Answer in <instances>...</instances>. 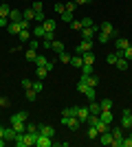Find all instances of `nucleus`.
<instances>
[{
  "label": "nucleus",
  "instance_id": "1",
  "mask_svg": "<svg viewBox=\"0 0 132 147\" xmlns=\"http://www.w3.org/2000/svg\"><path fill=\"white\" fill-rule=\"evenodd\" d=\"M77 92H82L88 101H95V99H97V90H95V88H90L88 84H84L82 79H79V84H77Z\"/></svg>",
  "mask_w": 132,
  "mask_h": 147
},
{
  "label": "nucleus",
  "instance_id": "2",
  "mask_svg": "<svg viewBox=\"0 0 132 147\" xmlns=\"http://www.w3.org/2000/svg\"><path fill=\"white\" fill-rule=\"evenodd\" d=\"M99 31H101V33H106L108 37H114V40L119 37V31H117V29H114V26H112V22H101Z\"/></svg>",
  "mask_w": 132,
  "mask_h": 147
},
{
  "label": "nucleus",
  "instance_id": "3",
  "mask_svg": "<svg viewBox=\"0 0 132 147\" xmlns=\"http://www.w3.org/2000/svg\"><path fill=\"white\" fill-rule=\"evenodd\" d=\"M97 33H99V26H97V24L84 26V29H82V37H84V40H95V37H97Z\"/></svg>",
  "mask_w": 132,
  "mask_h": 147
},
{
  "label": "nucleus",
  "instance_id": "4",
  "mask_svg": "<svg viewBox=\"0 0 132 147\" xmlns=\"http://www.w3.org/2000/svg\"><path fill=\"white\" fill-rule=\"evenodd\" d=\"M75 117L79 119V123H86L88 117H90V110H88V105H77L75 108Z\"/></svg>",
  "mask_w": 132,
  "mask_h": 147
},
{
  "label": "nucleus",
  "instance_id": "5",
  "mask_svg": "<svg viewBox=\"0 0 132 147\" xmlns=\"http://www.w3.org/2000/svg\"><path fill=\"white\" fill-rule=\"evenodd\" d=\"M93 46H95V40H82V44H77L75 53H77V55H82V53H88V51H93Z\"/></svg>",
  "mask_w": 132,
  "mask_h": 147
},
{
  "label": "nucleus",
  "instance_id": "6",
  "mask_svg": "<svg viewBox=\"0 0 132 147\" xmlns=\"http://www.w3.org/2000/svg\"><path fill=\"white\" fill-rule=\"evenodd\" d=\"M11 125L13 123H24V121H29V112L26 110H20V112H16V114H11Z\"/></svg>",
  "mask_w": 132,
  "mask_h": 147
},
{
  "label": "nucleus",
  "instance_id": "7",
  "mask_svg": "<svg viewBox=\"0 0 132 147\" xmlns=\"http://www.w3.org/2000/svg\"><path fill=\"white\" fill-rule=\"evenodd\" d=\"M62 123H64V125H66L68 129H77L79 125H82L77 117H62Z\"/></svg>",
  "mask_w": 132,
  "mask_h": 147
},
{
  "label": "nucleus",
  "instance_id": "8",
  "mask_svg": "<svg viewBox=\"0 0 132 147\" xmlns=\"http://www.w3.org/2000/svg\"><path fill=\"white\" fill-rule=\"evenodd\" d=\"M82 81H84V84H88V86H90V88H97V86H99V77H97V75H82Z\"/></svg>",
  "mask_w": 132,
  "mask_h": 147
},
{
  "label": "nucleus",
  "instance_id": "9",
  "mask_svg": "<svg viewBox=\"0 0 132 147\" xmlns=\"http://www.w3.org/2000/svg\"><path fill=\"white\" fill-rule=\"evenodd\" d=\"M35 145H38V147H51V145H53V141H51V136L40 134V132H38V141H35Z\"/></svg>",
  "mask_w": 132,
  "mask_h": 147
},
{
  "label": "nucleus",
  "instance_id": "10",
  "mask_svg": "<svg viewBox=\"0 0 132 147\" xmlns=\"http://www.w3.org/2000/svg\"><path fill=\"white\" fill-rule=\"evenodd\" d=\"M38 132H40V134L51 136V138L55 136V127H53V125H44V123H40V125H38Z\"/></svg>",
  "mask_w": 132,
  "mask_h": 147
},
{
  "label": "nucleus",
  "instance_id": "11",
  "mask_svg": "<svg viewBox=\"0 0 132 147\" xmlns=\"http://www.w3.org/2000/svg\"><path fill=\"white\" fill-rule=\"evenodd\" d=\"M42 26H44V31H46V33H55V29H57V22L53 18H46L42 22Z\"/></svg>",
  "mask_w": 132,
  "mask_h": 147
},
{
  "label": "nucleus",
  "instance_id": "12",
  "mask_svg": "<svg viewBox=\"0 0 132 147\" xmlns=\"http://www.w3.org/2000/svg\"><path fill=\"white\" fill-rule=\"evenodd\" d=\"M130 108H126L123 110V114H121V127H132V121H130Z\"/></svg>",
  "mask_w": 132,
  "mask_h": 147
},
{
  "label": "nucleus",
  "instance_id": "13",
  "mask_svg": "<svg viewBox=\"0 0 132 147\" xmlns=\"http://www.w3.org/2000/svg\"><path fill=\"white\" fill-rule=\"evenodd\" d=\"M99 119H101V121H104V123H108V125H110V123L114 121V117H112V110H101Z\"/></svg>",
  "mask_w": 132,
  "mask_h": 147
},
{
  "label": "nucleus",
  "instance_id": "14",
  "mask_svg": "<svg viewBox=\"0 0 132 147\" xmlns=\"http://www.w3.org/2000/svg\"><path fill=\"white\" fill-rule=\"evenodd\" d=\"M7 31H9L11 35H18L20 31H22V26H20V22H9V24H7Z\"/></svg>",
  "mask_w": 132,
  "mask_h": 147
},
{
  "label": "nucleus",
  "instance_id": "15",
  "mask_svg": "<svg viewBox=\"0 0 132 147\" xmlns=\"http://www.w3.org/2000/svg\"><path fill=\"white\" fill-rule=\"evenodd\" d=\"M117 51H126L128 46H130V40H126V37H117Z\"/></svg>",
  "mask_w": 132,
  "mask_h": 147
},
{
  "label": "nucleus",
  "instance_id": "16",
  "mask_svg": "<svg viewBox=\"0 0 132 147\" xmlns=\"http://www.w3.org/2000/svg\"><path fill=\"white\" fill-rule=\"evenodd\" d=\"M18 37H20V42H31V31H29V29H22V31H20V33H18Z\"/></svg>",
  "mask_w": 132,
  "mask_h": 147
},
{
  "label": "nucleus",
  "instance_id": "17",
  "mask_svg": "<svg viewBox=\"0 0 132 147\" xmlns=\"http://www.w3.org/2000/svg\"><path fill=\"white\" fill-rule=\"evenodd\" d=\"M101 138V145H112V132H104V134H99Z\"/></svg>",
  "mask_w": 132,
  "mask_h": 147
},
{
  "label": "nucleus",
  "instance_id": "18",
  "mask_svg": "<svg viewBox=\"0 0 132 147\" xmlns=\"http://www.w3.org/2000/svg\"><path fill=\"white\" fill-rule=\"evenodd\" d=\"M55 40V33H46V35L42 37V46L44 49H51V42Z\"/></svg>",
  "mask_w": 132,
  "mask_h": 147
},
{
  "label": "nucleus",
  "instance_id": "19",
  "mask_svg": "<svg viewBox=\"0 0 132 147\" xmlns=\"http://www.w3.org/2000/svg\"><path fill=\"white\" fill-rule=\"evenodd\" d=\"M114 66L119 68V70H128V66H130V61L126 59V57H117V64Z\"/></svg>",
  "mask_w": 132,
  "mask_h": 147
},
{
  "label": "nucleus",
  "instance_id": "20",
  "mask_svg": "<svg viewBox=\"0 0 132 147\" xmlns=\"http://www.w3.org/2000/svg\"><path fill=\"white\" fill-rule=\"evenodd\" d=\"M88 110H90V114H97V117H99V114H101V103H97V101H90Z\"/></svg>",
  "mask_w": 132,
  "mask_h": 147
},
{
  "label": "nucleus",
  "instance_id": "21",
  "mask_svg": "<svg viewBox=\"0 0 132 147\" xmlns=\"http://www.w3.org/2000/svg\"><path fill=\"white\" fill-rule=\"evenodd\" d=\"M20 20H22V11L11 9V13H9V22H20Z\"/></svg>",
  "mask_w": 132,
  "mask_h": 147
},
{
  "label": "nucleus",
  "instance_id": "22",
  "mask_svg": "<svg viewBox=\"0 0 132 147\" xmlns=\"http://www.w3.org/2000/svg\"><path fill=\"white\" fill-rule=\"evenodd\" d=\"M49 51H55V53H62L64 51V44L60 42V40H53V42H51V49Z\"/></svg>",
  "mask_w": 132,
  "mask_h": 147
},
{
  "label": "nucleus",
  "instance_id": "23",
  "mask_svg": "<svg viewBox=\"0 0 132 147\" xmlns=\"http://www.w3.org/2000/svg\"><path fill=\"white\" fill-rule=\"evenodd\" d=\"M16 134H18V132H16L13 127H5V141H7V143L13 141V138H16Z\"/></svg>",
  "mask_w": 132,
  "mask_h": 147
},
{
  "label": "nucleus",
  "instance_id": "24",
  "mask_svg": "<svg viewBox=\"0 0 132 147\" xmlns=\"http://www.w3.org/2000/svg\"><path fill=\"white\" fill-rule=\"evenodd\" d=\"M110 132H112V138H114V141H123V129H121V127H112Z\"/></svg>",
  "mask_w": 132,
  "mask_h": 147
},
{
  "label": "nucleus",
  "instance_id": "25",
  "mask_svg": "<svg viewBox=\"0 0 132 147\" xmlns=\"http://www.w3.org/2000/svg\"><path fill=\"white\" fill-rule=\"evenodd\" d=\"M70 66H75V68H82V66H84V59H82V55H75V57H70Z\"/></svg>",
  "mask_w": 132,
  "mask_h": 147
},
{
  "label": "nucleus",
  "instance_id": "26",
  "mask_svg": "<svg viewBox=\"0 0 132 147\" xmlns=\"http://www.w3.org/2000/svg\"><path fill=\"white\" fill-rule=\"evenodd\" d=\"M44 35H46V31H44V26H42V24L33 29V37H38V40H42Z\"/></svg>",
  "mask_w": 132,
  "mask_h": 147
},
{
  "label": "nucleus",
  "instance_id": "27",
  "mask_svg": "<svg viewBox=\"0 0 132 147\" xmlns=\"http://www.w3.org/2000/svg\"><path fill=\"white\" fill-rule=\"evenodd\" d=\"M82 59H84V64H90V66L95 64V55L90 51H88V53H82Z\"/></svg>",
  "mask_w": 132,
  "mask_h": 147
},
{
  "label": "nucleus",
  "instance_id": "28",
  "mask_svg": "<svg viewBox=\"0 0 132 147\" xmlns=\"http://www.w3.org/2000/svg\"><path fill=\"white\" fill-rule=\"evenodd\" d=\"M51 70L46 66H38V70H35V75H38V79H44V77H46V75H49Z\"/></svg>",
  "mask_w": 132,
  "mask_h": 147
},
{
  "label": "nucleus",
  "instance_id": "29",
  "mask_svg": "<svg viewBox=\"0 0 132 147\" xmlns=\"http://www.w3.org/2000/svg\"><path fill=\"white\" fill-rule=\"evenodd\" d=\"M9 13H11V7L7 5V2H2V5H0V16H2V18H9Z\"/></svg>",
  "mask_w": 132,
  "mask_h": 147
},
{
  "label": "nucleus",
  "instance_id": "30",
  "mask_svg": "<svg viewBox=\"0 0 132 147\" xmlns=\"http://www.w3.org/2000/svg\"><path fill=\"white\" fill-rule=\"evenodd\" d=\"M70 57H73V55H68V53H64V51H62V53H57V59L62 61V64H70Z\"/></svg>",
  "mask_w": 132,
  "mask_h": 147
},
{
  "label": "nucleus",
  "instance_id": "31",
  "mask_svg": "<svg viewBox=\"0 0 132 147\" xmlns=\"http://www.w3.org/2000/svg\"><path fill=\"white\" fill-rule=\"evenodd\" d=\"M95 127H97V132H99V134H104V132H108V123H104V121H101V119H99Z\"/></svg>",
  "mask_w": 132,
  "mask_h": 147
},
{
  "label": "nucleus",
  "instance_id": "32",
  "mask_svg": "<svg viewBox=\"0 0 132 147\" xmlns=\"http://www.w3.org/2000/svg\"><path fill=\"white\" fill-rule=\"evenodd\" d=\"M22 18L31 22V20H35V11H33V9H26V11H22Z\"/></svg>",
  "mask_w": 132,
  "mask_h": 147
},
{
  "label": "nucleus",
  "instance_id": "33",
  "mask_svg": "<svg viewBox=\"0 0 132 147\" xmlns=\"http://www.w3.org/2000/svg\"><path fill=\"white\" fill-rule=\"evenodd\" d=\"M75 108H77V105H70V108H64V110H62V117H75Z\"/></svg>",
  "mask_w": 132,
  "mask_h": 147
},
{
  "label": "nucleus",
  "instance_id": "34",
  "mask_svg": "<svg viewBox=\"0 0 132 147\" xmlns=\"http://www.w3.org/2000/svg\"><path fill=\"white\" fill-rule=\"evenodd\" d=\"M75 9H77V5H75V0H68L66 5H64V11H70V13H75Z\"/></svg>",
  "mask_w": 132,
  "mask_h": 147
},
{
  "label": "nucleus",
  "instance_id": "35",
  "mask_svg": "<svg viewBox=\"0 0 132 147\" xmlns=\"http://www.w3.org/2000/svg\"><path fill=\"white\" fill-rule=\"evenodd\" d=\"M88 138H99V132L95 125H88Z\"/></svg>",
  "mask_w": 132,
  "mask_h": 147
},
{
  "label": "nucleus",
  "instance_id": "36",
  "mask_svg": "<svg viewBox=\"0 0 132 147\" xmlns=\"http://www.w3.org/2000/svg\"><path fill=\"white\" fill-rule=\"evenodd\" d=\"M24 57H26V61H35V57H38V53H35V51H31V49H26Z\"/></svg>",
  "mask_w": 132,
  "mask_h": 147
},
{
  "label": "nucleus",
  "instance_id": "37",
  "mask_svg": "<svg viewBox=\"0 0 132 147\" xmlns=\"http://www.w3.org/2000/svg\"><path fill=\"white\" fill-rule=\"evenodd\" d=\"M62 20H64V22H68V24H70V22L75 20V16H73V13H70V11H64V13H62Z\"/></svg>",
  "mask_w": 132,
  "mask_h": 147
},
{
  "label": "nucleus",
  "instance_id": "38",
  "mask_svg": "<svg viewBox=\"0 0 132 147\" xmlns=\"http://www.w3.org/2000/svg\"><path fill=\"white\" fill-rule=\"evenodd\" d=\"M101 110H112V101L110 99H101Z\"/></svg>",
  "mask_w": 132,
  "mask_h": 147
},
{
  "label": "nucleus",
  "instance_id": "39",
  "mask_svg": "<svg viewBox=\"0 0 132 147\" xmlns=\"http://www.w3.org/2000/svg\"><path fill=\"white\" fill-rule=\"evenodd\" d=\"M46 64H49V59H46L44 55H38V57H35V66H46Z\"/></svg>",
  "mask_w": 132,
  "mask_h": 147
},
{
  "label": "nucleus",
  "instance_id": "40",
  "mask_svg": "<svg viewBox=\"0 0 132 147\" xmlns=\"http://www.w3.org/2000/svg\"><path fill=\"white\" fill-rule=\"evenodd\" d=\"M93 73H95V68L90 66V64H84L82 66V75H93Z\"/></svg>",
  "mask_w": 132,
  "mask_h": 147
},
{
  "label": "nucleus",
  "instance_id": "41",
  "mask_svg": "<svg viewBox=\"0 0 132 147\" xmlns=\"http://www.w3.org/2000/svg\"><path fill=\"white\" fill-rule=\"evenodd\" d=\"M35 97H38V92L33 90V88H26V99H29V101H35Z\"/></svg>",
  "mask_w": 132,
  "mask_h": 147
},
{
  "label": "nucleus",
  "instance_id": "42",
  "mask_svg": "<svg viewBox=\"0 0 132 147\" xmlns=\"http://www.w3.org/2000/svg\"><path fill=\"white\" fill-rule=\"evenodd\" d=\"M70 29H73V31H82V20H73V22H70Z\"/></svg>",
  "mask_w": 132,
  "mask_h": 147
},
{
  "label": "nucleus",
  "instance_id": "43",
  "mask_svg": "<svg viewBox=\"0 0 132 147\" xmlns=\"http://www.w3.org/2000/svg\"><path fill=\"white\" fill-rule=\"evenodd\" d=\"M13 129L16 132H26V121L24 123H13Z\"/></svg>",
  "mask_w": 132,
  "mask_h": 147
},
{
  "label": "nucleus",
  "instance_id": "44",
  "mask_svg": "<svg viewBox=\"0 0 132 147\" xmlns=\"http://www.w3.org/2000/svg\"><path fill=\"white\" fill-rule=\"evenodd\" d=\"M108 40H110V37H108L106 33H101V31H99V33H97V42H99V44H106Z\"/></svg>",
  "mask_w": 132,
  "mask_h": 147
},
{
  "label": "nucleus",
  "instance_id": "45",
  "mask_svg": "<svg viewBox=\"0 0 132 147\" xmlns=\"http://www.w3.org/2000/svg\"><path fill=\"white\" fill-rule=\"evenodd\" d=\"M33 90H35V92H42V90H44V84H42V79H38L35 84H33Z\"/></svg>",
  "mask_w": 132,
  "mask_h": 147
},
{
  "label": "nucleus",
  "instance_id": "46",
  "mask_svg": "<svg viewBox=\"0 0 132 147\" xmlns=\"http://www.w3.org/2000/svg\"><path fill=\"white\" fill-rule=\"evenodd\" d=\"M117 57H119L117 53H110V55L106 57V61H108V64H117Z\"/></svg>",
  "mask_w": 132,
  "mask_h": 147
},
{
  "label": "nucleus",
  "instance_id": "47",
  "mask_svg": "<svg viewBox=\"0 0 132 147\" xmlns=\"http://www.w3.org/2000/svg\"><path fill=\"white\" fill-rule=\"evenodd\" d=\"M26 132L35 134V132H38V125H35V123H26Z\"/></svg>",
  "mask_w": 132,
  "mask_h": 147
},
{
  "label": "nucleus",
  "instance_id": "48",
  "mask_svg": "<svg viewBox=\"0 0 132 147\" xmlns=\"http://www.w3.org/2000/svg\"><path fill=\"white\" fill-rule=\"evenodd\" d=\"M95 22H93V18H82V29L84 26H93Z\"/></svg>",
  "mask_w": 132,
  "mask_h": 147
},
{
  "label": "nucleus",
  "instance_id": "49",
  "mask_svg": "<svg viewBox=\"0 0 132 147\" xmlns=\"http://www.w3.org/2000/svg\"><path fill=\"white\" fill-rule=\"evenodd\" d=\"M31 9H33L35 13H38V11H42V2H40V0H35V2L31 5Z\"/></svg>",
  "mask_w": 132,
  "mask_h": 147
},
{
  "label": "nucleus",
  "instance_id": "50",
  "mask_svg": "<svg viewBox=\"0 0 132 147\" xmlns=\"http://www.w3.org/2000/svg\"><path fill=\"white\" fill-rule=\"evenodd\" d=\"M38 46H40V40H38V37H33V40H31V44H29V49H31V51H35Z\"/></svg>",
  "mask_w": 132,
  "mask_h": 147
},
{
  "label": "nucleus",
  "instance_id": "51",
  "mask_svg": "<svg viewBox=\"0 0 132 147\" xmlns=\"http://www.w3.org/2000/svg\"><path fill=\"white\" fill-rule=\"evenodd\" d=\"M53 9H55V13H57V16H62V13H64V5H62V2H57V5L53 7Z\"/></svg>",
  "mask_w": 132,
  "mask_h": 147
},
{
  "label": "nucleus",
  "instance_id": "52",
  "mask_svg": "<svg viewBox=\"0 0 132 147\" xmlns=\"http://www.w3.org/2000/svg\"><path fill=\"white\" fill-rule=\"evenodd\" d=\"M35 20H38L40 24H42L44 20H46V16H44V11H38V13H35Z\"/></svg>",
  "mask_w": 132,
  "mask_h": 147
},
{
  "label": "nucleus",
  "instance_id": "53",
  "mask_svg": "<svg viewBox=\"0 0 132 147\" xmlns=\"http://www.w3.org/2000/svg\"><path fill=\"white\" fill-rule=\"evenodd\" d=\"M123 57H126V59H128V61H130V59H132V46H128V49H126V51H123Z\"/></svg>",
  "mask_w": 132,
  "mask_h": 147
},
{
  "label": "nucleus",
  "instance_id": "54",
  "mask_svg": "<svg viewBox=\"0 0 132 147\" xmlns=\"http://www.w3.org/2000/svg\"><path fill=\"white\" fill-rule=\"evenodd\" d=\"M7 105H9V99H7V97H0V108H7Z\"/></svg>",
  "mask_w": 132,
  "mask_h": 147
},
{
  "label": "nucleus",
  "instance_id": "55",
  "mask_svg": "<svg viewBox=\"0 0 132 147\" xmlns=\"http://www.w3.org/2000/svg\"><path fill=\"white\" fill-rule=\"evenodd\" d=\"M22 86L24 88H33V84H31V79H22Z\"/></svg>",
  "mask_w": 132,
  "mask_h": 147
},
{
  "label": "nucleus",
  "instance_id": "56",
  "mask_svg": "<svg viewBox=\"0 0 132 147\" xmlns=\"http://www.w3.org/2000/svg\"><path fill=\"white\" fill-rule=\"evenodd\" d=\"M123 147H132V138H128V141L123 138Z\"/></svg>",
  "mask_w": 132,
  "mask_h": 147
},
{
  "label": "nucleus",
  "instance_id": "57",
  "mask_svg": "<svg viewBox=\"0 0 132 147\" xmlns=\"http://www.w3.org/2000/svg\"><path fill=\"white\" fill-rule=\"evenodd\" d=\"M75 5L79 7V5H88V0H75Z\"/></svg>",
  "mask_w": 132,
  "mask_h": 147
},
{
  "label": "nucleus",
  "instance_id": "58",
  "mask_svg": "<svg viewBox=\"0 0 132 147\" xmlns=\"http://www.w3.org/2000/svg\"><path fill=\"white\" fill-rule=\"evenodd\" d=\"M0 138H5V127L0 125Z\"/></svg>",
  "mask_w": 132,
  "mask_h": 147
},
{
  "label": "nucleus",
  "instance_id": "59",
  "mask_svg": "<svg viewBox=\"0 0 132 147\" xmlns=\"http://www.w3.org/2000/svg\"><path fill=\"white\" fill-rule=\"evenodd\" d=\"M7 145V141H5V138H0V147H5Z\"/></svg>",
  "mask_w": 132,
  "mask_h": 147
},
{
  "label": "nucleus",
  "instance_id": "60",
  "mask_svg": "<svg viewBox=\"0 0 132 147\" xmlns=\"http://www.w3.org/2000/svg\"><path fill=\"white\" fill-rule=\"evenodd\" d=\"M130 121H132V112H130Z\"/></svg>",
  "mask_w": 132,
  "mask_h": 147
},
{
  "label": "nucleus",
  "instance_id": "61",
  "mask_svg": "<svg viewBox=\"0 0 132 147\" xmlns=\"http://www.w3.org/2000/svg\"><path fill=\"white\" fill-rule=\"evenodd\" d=\"M130 46H132V40H130Z\"/></svg>",
  "mask_w": 132,
  "mask_h": 147
},
{
  "label": "nucleus",
  "instance_id": "62",
  "mask_svg": "<svg viewBox=\"0 0 132 147\" xmlns=\"http://www.w3.org/2000/svg\"><path fill=\"white\" fill-rule=\"evenodd\" d=\"M88 2H93V0H88Z\"/></svg>",
  "mask_w": 132,
  "mask_h": 147
},
{
  "label": "nucleus",
  "instance_id": "63",
  "mask_svg": "<svg viewBox=\"0 0 132 147\" xmlns=\"http://www.w3.org/2000/svg\"><path fill=\"white\" fill-rule=\"evenodd\" d=\"M130 138H132V134H130Z\"/></svg>",
  "mask_w": 132,
  "mask_h": 147
},
{
  "label": "nucleus",
  "instance_id": "64",
  "mask_svg": "<svg viewBox=\"0 0 132 147\" xmlns=\"http://www.w3.org/2000/svg\"><path fill=\"white\" fill-rule=\"evenodd\" d=\"M0 18H2V16H0Z\"/></svg>",
  "mask_w": 132,
  "mask_h": 147
}]
</instances>
